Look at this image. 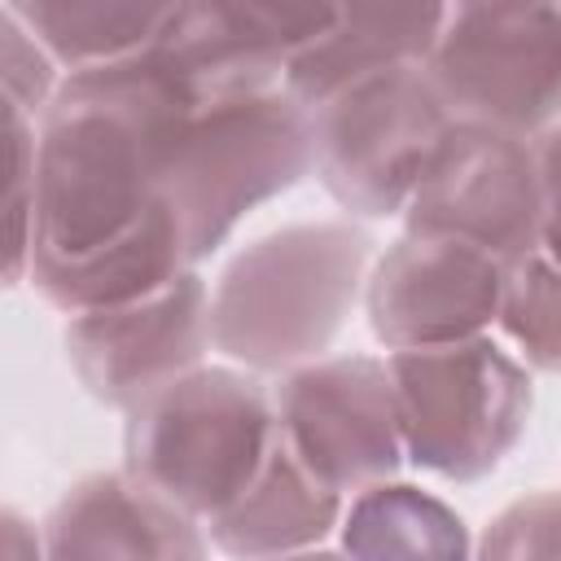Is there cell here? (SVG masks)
I'll return each instance as SVG.
<instances>
[{
    "instance_id": "cell-18",
    "label": "cell",
    "mask_w": 561,
    "mask_h": 561,
    "mask_svg": "<svg viewBox=\"0 0 561 561\" xmlns=\"http://www.w3.org/2000/svg\"><path fill=\"white\" fill-rule=\"evenodd\" d=\"M495 329L526 368L561 377V263L552 254L535 250L508 267Z\"/></svg>"
},
{
    "instance_id": "cell-12",
    "label": "cell",
    "mask_w": 561,
    "mask_h": 561,
    "mask_svg": "<svg viewBox=\"0 0 561 561\" xmlns=\"http://www.w3.org/2000/svg\"><path fill=\"white\" fill-rule=\"evenodd\" d=\"M337 4H175L153 53L202 92L285 88Z\"/></svg>"
},
{
    "instance_id": "cell-3",
    "label": "cell",
    "mask_w": 561,
    "mask_h": 561,
    "mask_svg": "<svg viewBox=\"0 0 561 561\" xmlns=\"http://www.w3.org/2000/svg\"><path fill=\"white\" fill-rule=\"evenodd\" d=\"M167 75L162 175L197 267L250 210L311 175V131L307 110L285 88L202 92L171 66Z\"/></svg>"
},
{
    "instance_id": "cell-16",
    "label": "cell",
    "mask_w": 561,
    "mask_h": 561,
    "mask_svg": "<svg viewBox=\"0 0 561 561\" xmlns=\"http://www.w3.org/2000/svg\"><path fill=\"white\" fill-rule=\"evenodd\" d=\"M337 552L342 561H473L460 513L408 482L346 500Z\"/></svg>"
},
{
    "instance_id": "cell-22",
    "label": "cell",
    "mask_w": 561,
    "mask_h": 561,
    "mask_svg": "<svg viewBox=\"0 0 561 561\" xmlns=\"http://www.w3.org/2000/svg\"><path fill=\"white\" fill-rule=\"evenodd\" d=\"M539 175H543V254L561 263V123L535 140Z\"/></svg>"
},
{
    "instance_id": "cell-7",
    "label": "cell",
    "mask_w": 561,
    "mask_h": 561,
    "mask_svg": "<svg viewBox=\"0 0 561 561\" xmlns=\"http://www.w3.org/2000/svg\"><path fill=\"white\" fill-rule=\"evenodd\" d=\"M430 79L465 123L548 136L561 123V4H447Z\"/></svg>"
},
{
    "instance_id": "cell-14",
    "label": "cell",
    "mask_w": 561,
    "mask_h": 561,
    "mask_svg": "<svg viewBox=\"0 0 561 561\" xmlns=\"http://www.w3.org/2000/svg\"><path fill=\"white\" fill-rule=\"evenodd\" d=\"M346 500L329 491L280 438L259 469V478L206 522V539L228 561H276L324 548V539L342 526Z\"/></svg>"
},
{
    "instance_id": "cell-10",
    "label": "cell",
    "mask_w": 561,
    "mask_h": 561,
    "mask_svg": "<svg viewBox=\"0 0 561 561\" xmlns=\"http://www.w3.org/2000/svg\"><path fill=\"white\" fill-rule=\"evenodd\" d=\"M61 346L96 403L131 412L153 390L202 368V355L215 351L210 285L197 272H184L145 298L70 316Z\"/></svg>"
},
{
    "instance_id": "cell-11",
    "label": "cell",
    "mask_w": 561,
    "mask_h": 561,
    "mask_svg": "<svg viewBox=\"0 0 561 561\" xmlns=\"http://www.w3.org/2000/svg\"><path fill=\"white\" fill-rule=\"evenodd\" d=\"M508 267L469 241L403 232L368 272V329L386 355L482 337L500 316Z\"/></svg>"
},
{
    "instance_id": "cell-8",
    "label": "cell",
    "mask_w": 561,
    "mask_h": 561,
    "mask_svg": "<svg viewBox=\"0 0 561 561\" xmlns=\"http://www.w3.org/2000/svg\"><path fill=\"white\" fill-rule=\"evenodd\" d=\"M403 228L469 241L504 263L543 250V175L535 140L456 118L403 206Z\"/></svg>"
},
{
    "instance_id": "cell-15",
    "label": "cell",
    "mask_w": 561,
    "mask_h": 561,
    "mask_svg": "<svg viewBox=\"0 0 561 561\" xmlns=\"http://www.w3.org/2000/svg\"><path fill=\"white\" fill-rule=\"evenodd\" d=\"M443 18L447 4H337L329 31L289 66L285 92L307 110L359 75L430 61Z\"/></svg>"
},
{
    "instance_id": "cell-2",
    "label": "cell",
    "mask_w": 561,
    "mask_h": 561,
    "mask_svg": "<svg viewBox=\"0 0 561 561\" xmlns=\"http://www.w3.org/2000/svg\"><path fill=\"white\" fill-rule=\"evenodd\" d=\"M373 232L351 219L285 224L228 259L210 289L215 351L254 377L324 359L364 307Z\"/></svg>"
},
{
    "instance_id": "cell-23",
    "label": "cell",
    "mask_w": 561,
    "mask_h": 561,
    "mask_svg": "<svg viewBox=\"0 0 561 561\" xmlns=\"http://www.w3.org/2000/svg\"><path fill=\"white\" fill-rule=\"evenodd\" d=\"M4 561H44V539L18 508H4Z\"/></svg>"
},
{
    "instance_id": "cell-1",
    "label": "cell",
    "mask_w": 561,
    "mask_h": 561,
    "mask_svg": "<svg viewBox=\"0 0 561 561\" xmlns=\"http://www.w3.org/2000/svg\"><path fill=\"white\" fill-rule=\"evenodd\" d=\"M171 75L153 48L66 75L35 140L26 280L61 316L145 298L193 272L167 202L162 114Z\"/></svg>"
},
{
    "instance_id": "cell-17",
    "label": "cell",
    "mask_w": 561,
    "mask_h": 561,
    "mask_svg": "<svg viewBox=\"0 0 561 561\" xmlns=\"http://www.w3.org/2000/svg\"><path fill=\"white\" fill-rule=\"evenodd\" d=\"M4 9L39 39V48L66 70L127 61L158 44L175 4H123V0H4Z\"/></svg>"
},
{
    "instance_id": "cell-9",
    "label": "cell",
    "mask_w": 561,
    "mask_h": 561,
    "mask_svg": "<svg viewBox=\"0 0 561 561\" xmlns=\"http://www.w3.org/2000/svg\"><path fill=\"white\" fill-rule=\"evenodd\" d=\"M285 447L342 500L394 482L403 434L390 364L377 355H324L272 381Z\"/></svg>"
},
{
    "instance_id": "cell-13",
    "label": "cell",
    "mask_w": 561,
    "mask_h": 561,
    "mask_svg": "<svg viewBox=\"0 0 561 561\" xmlns=\"http://www.w3.org/2000/svg\"><path fill=\"white\" fill-rule=\"evenodd\" d=\"M44 561H206V526L131 478L96 469L70 482L48 508Z\"/></svg>"
},
{
    "instance_id": "cell-4",
    "label": "cell",
    "mask_w": 561,
    "mask_h": 561,
    "mask_svg": "<svg viewBox=\"0 0 561 561\" xmlns=\"http://www.w3.org/2000/svg\"><path fill=\"white\" fill-rule=\"evenodd\" d=\"M276 447L272 386L245 368H193L127 412L123 469L193 513L219 517Z\"/></svg>"
},
{
    "instance_id": "cell-24",
    "label": "cell",
    "mask_w": 561,
    "mask_h": 561,
    "mask_svg": "<svg viewBox=\"0 0 561 561\" xmlns=\"http://www.w3.org/2000/svg\"><path fill=\"white\" fill-rule=\"evenodd\" d=\"M276 561H342V552H333V548H311V552H298V557H276Z\"/></svg>"
},
{
    "instance_id": "cell-19",
    "label": "cell",
    "mask_w": 561,
    "mask_h": 561,
    "mask_svg": "<svg viewBox=\"0 0 561 561\" xmlns=\"http://www.w3.org/2000/svg\"><path fill=\"white\" fill-rule=\"evenodd\" d=\"M473 561H561V491H530L504 504L486 522Z\"/></svg>"
},
{
    "instance_id": "cell-5",
    "label": "cell",
    "mask_w": 561,
    "mask_h": 561,
    "mask_svg": "<svg viewBox=\"0 0 561 561\" xmlns=\"http://www.w3.org/2000/svg\"><path fill=\"white\" fill-rule=\"evenodd\" d=\"M451 123L456 114L430 79V61L359 75L307 105L311 175L359 219L403 215Z\"/></svg>"
},
{
    "instance_id": "cell-21",
    "label": "cell",
    "mask_w": 561,
    "mask_h": 561,
    "mask_svg": "<svg viewBox=\"0 0 561 561\" xmlns=\"http://www.w3.org/2000/svg\"><path fill=\"white\" fill-rule=\"evenodd\" d=\"M0 75H4V105H18L35 123L53 105L61 88V66L39 48V39L0 4Z\"/></svg>"
},
{
    "instance_id": "cell-6",
    "label": "cell",
    "mask_w": 561,
    "mask_h": 561,
    "mask_svg": "<svg viewBox=\"0 0 561 561\" xmlns=\"http://www.w3.org/2000/svg\"><path fill=\"white\" fill-rule=\"evenodd\" d=\"M403 456L447 482H478L504 465L530 421V368L495 337L386 355Z\"/></svg>"
},
{
    "instance_id": "cell-20",
    "label": "cell",
    "mask_w": 561,
    "mask_h": 561,
    "mask_svg": "<svg viewBox=\"0 0 561 561\" xmlns=\"http://www.w3.org/2000/svg\"><path fill=\"white\" fill-rule=\"evenodd\" d=\"M4 140H9V184H4V228H9V285L26 280L31 232H35V140L39 127L18 105H4Z\"/></svg>"
}]
</instances>
